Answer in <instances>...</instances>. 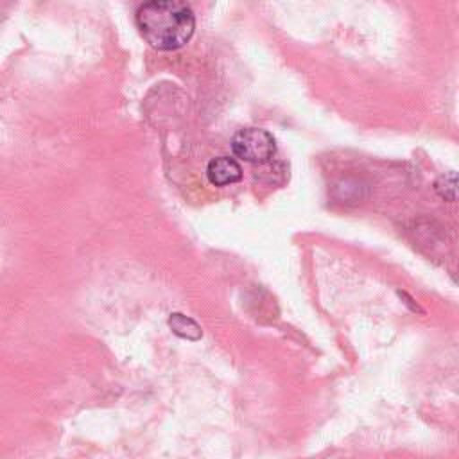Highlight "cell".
<instances>
[{
  "mask_svg": "<svg viewBox=\"0 0 459 459\" xmlns=\"http://www.w3.org/2000/svg\"><path fill=\"white\" fill-rule=\"evenodd\" d=\"M231 149L235 156L242 158L249 163H265L276 152V142L273 134L260 127H246L240 129L233 140Z\"/></svg>",
  "mask_w": 459,
  "mask_h": 459,
  "instance_id": "cell-2",
  "label": "cell"
},
{
  "mask_svg": "<svg viewBox=\"0 0 459 459\" xmlns=\"http://www.w3.org/2000/svg\"><path fill=\"white\" fill-rule=\"evenodd\" d=\"M206 178L213 186H228L242 179V169L233 158L219 156L210 160L206 167Z\"/></svg>",
  "mask_w": 459,
  "mask_h": 459,
  "instance_id": "cell-3",
  "label": "cell"
},
{
  "mask_svg": "<svg viewBox=\"0 0 459 459\" xmlns=\"http://www.w3.org/2000/svg\"><path fill=\"white\" fill-rule=\"evenodd\" d=\"M134 20L142 38L156 50L181 48L195 29L194 13L185 0H145Z\"/></svg>",
  "mask_w": 459,
  "mask_h": 459,
  "instance_id": "cell-1",
  "label": "cell"
},
{
  "mask_svg": "<svg viewBox=\"0 0 459 459\" xmlns=\"http://www.w3.org/2000/svg\"><path fill=\"white\" fill-rule=\"evenodd\" d=\"M436 190L441 197L454 201L455 199V174L450 172L448 176H441L436 183Z\"/></svg>",
  "mask_w": 459,
  "mask_h": 459,
  "instance_id": "cell-5",
  "label": "cell"
},
{
  "mask_svg": "<svg viewBox=\"0 0 459 459\" xmlns=\"http://www.w3.org/2000/svg\"><path fill=\"white\" fill-rule=\"evenodd\" d=\"M169 326L172 328V332H174L176 335L185 337V339H190V341L199 339L201 333H203V332H201V326H199L194 319H190V317H186V316H183V314H179V312L170 314V317H169Z\"/></svg>",
  "mask_w": 459,
  "mask_h": 459,
  "instance_id": "cell-4",
  "label": "cell"
}]
</instances>
